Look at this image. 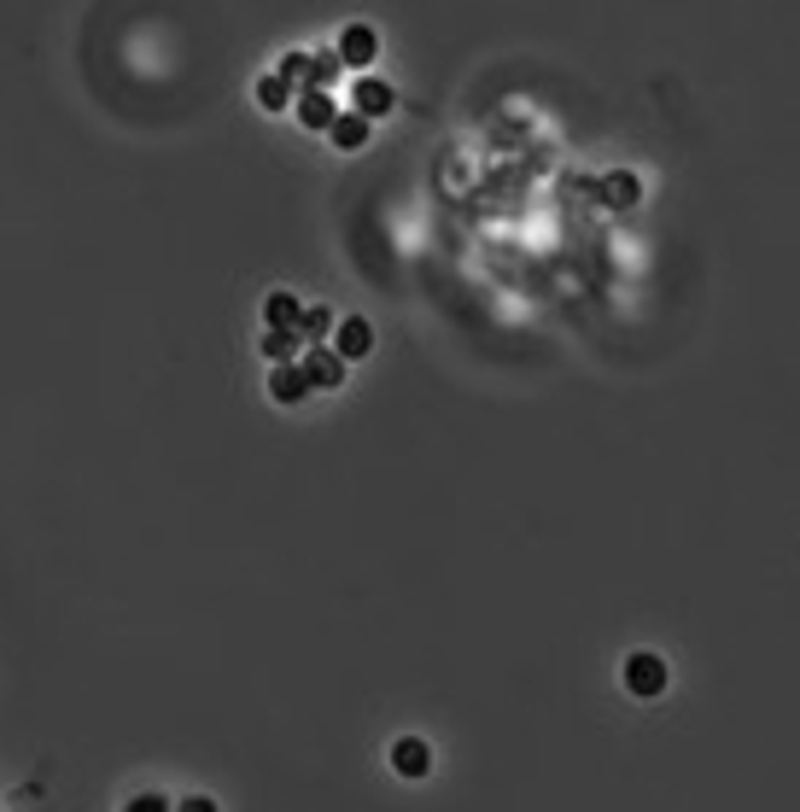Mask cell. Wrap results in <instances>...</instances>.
<instances>
[{
	"label": "cell",
	"instance_id": "obj_1",
	"mask_svg": "<svg viewBox=\"0 0 800 812\" xmlns=\"http://www.w3.org/2000/svg\"><path fill=\"white\" fill-rule=\"evenodd\" d=\"M298 368L310 375V392H339V386H345V357H339L333 345H304Z\"/></svg>",
	"mask_w": 800,
	"mask_h": 812
},
{
	"label": "cell",
	"instance_id": "obj_2",
	"mask_svg": "<svg viewBox=\"0 0 800 812\" xmlns=\"http://www.w3.org/2000/svg\"><path fill=\"white\" fill-rule=\"evenodd\" d=\"M625 690H632V696H660V690H667V661H660V655H632V661H625Z\"/></svg>",
	"mask_w": 800,
	"mask_h": 812
},
{
	"label": "cell",
	"instance_id": "obj_3",
	"mask_svg": "<svg viewBox=\"0 0 800 812\" xmlns=\"http://www.w3.org/2000/svg\"><path fill=\"white\" fill-rule=\"evenodd\" d=\"M391 772L410 777V784H421V777L433 772V749L421 737H398V742H391Z\"/></svg>",
	"mask_w": 800,
	"mask_h": 812
},
{
	"label": "cell",
	"instance_id": "obj_4",
	"mask_svg": "<svg viewBox=\"0 0 800 812\" xmlns=\"http://www.w3.org/2000/svg\"><path fill=\"white\" fill-rule=\"evenodd\" d=\"M351 106H356V117H368V123H374V117H386L391 106H398V94H391L380 77L363 71V77H356V89H351Z\"/></svg>",
	"mask_w": 800,
	"mask_h": 812
},
{
	"label": "cell",
	"instance_id": "obj_5",
	"mask_svg": "<svg viewBox=\"0 0 800 812\" xmlns=\"http://www.w3.org/2000/svg\"><path fill=\"white\" fill-rule=\"evenodd\" d=\"M269 398H275V403H304V398H310V375H304L298 363H275V375H269Z\"/></svg>",
	"mask_w": 800,
	"mask_h": 812
},
{
	"label": "cell",
	"instance_id": "obj_6",
	"mask_svg": "<svg viewBox=\"0 0 800 812\" xmlns=\"http://www.w3.org/2000/svg\"><path fill=\"white\" fill-rule=\"evenodd\" d=\"M333 351H339V357H345V363H356V357H368V351H374V328H368L363 316L339 321V333H333Z\"/></svg>",
	"mask_w": 800,
	"mask_h": 812
},
{
	"label": "cell",
	"instance_id": "obj_7",
	"mask_svg": "<svg viewBox=\"0 0 800 812\" xmlns=\"http://www.w3.org/2000/svg\"><path fill=\"white\" fill-rule=\"evenodd\" d=\"M380 59V42H374L368 24H351L345 36H339V64H374Z\"/></svg>",
	"mask_w": 800,
	"mask_h": 812
},
{
	"label": "cell",
	"instance_id": "obj_8",
	"mask_svg": "<svg viewBox=\"0 0 800 812\" xmlns=\"http://www.w3.org/2000/svg\"><path fill=\"white\" fill-rule=\"evenodd\" d=\"M293 106H298V123L304 129H333V94H321V89H298V99H293Z\"/></svg>",
	"mask_w": 800,
	"mask_h": 812
},
{
	"label": "cell",
	"instance_id": "obj_9",
	"mask_svg": "<svg viewBox=\"0 0 800 812\" xmlns=\"http://www.w3.org/2000/svg\"><path fill=\"white\" fill-rule=\"evenodd\" d=\"M263 357L269 363H298L304 357V333L298 328H269L263 333Z\"/></svg>",
	"mask_w": 800,
	"mask_h": 812
},
{
	"label": "cell",
	"instance_id": "obj_10",
	"mask_svg": "<svg viewBox=\"0 0 800 812\" xmlns=\"http://www.w3.org/2000/svg\"><path fill=\"white\" fill-rule=\"evenodd\" d=\"M328 134H333V146H339V152H356V146H368V117H356V111H339Z\"/></svg>",
	"mask_w": 800,
	"mask_h": 812
},
{
	"label": "cell",
	"instance_id": "obj_11",
	"mask_svg": "<svg viewBox=\"0 0 800 812\" xmlns=\"http://www.w3.org/2000/svg\"><path fill=\"white\" fill-rule=\"evenodd\" d=\"M263 321H269V328H298V321H304V304H298L293 293H269V298H263Z\"/></svg>",
	"mask_w": 800,
	"mask_h": 812
},
{
	"label": "cell",
	"instance_id": "obj_12",
	"mask_svg": "<svg viewBox=\"0 0 800 812\" xmlns=\"http://www.w3.org/2000/svg\"><path fill=\"white\" fill-rule=\"evenodd\" d=\"M293 99H298V89H293V82H286L281 71L258 82V106H263V111H286V106H293Z\"/></svg>",
	"mask_w": 800,
	"mask_h": 812
},
{
	"label": "cell",
	"instance_id": "obj_13",
	"mask_svg": "<svg viewBox=\"0 0 800 812\" xmlns=\"http://www.w3.org/2000/svg\"><path fill=\"white\" fill-rule=\"evenodd\" d=\"M333 77H339V59L333 54H310V59H304V82H298V89H321V94H328Z\"/></svg>",
	"mask_w": 800,
	"mask_h": 812
},
{
	"label": "cell",
	"instance_id": "obj_14",
	"mask_svg": "<svg viewBox=\"0 0 800 812\" xmlns=\"http://www.w3.org/2000/svg\"><path fill=\"white\" fill-rule=\"evenodd\" d=\"M637 193H643V188H637V176H632V170H620V176H608V181H602V199H608L614 211H632V205H637Z\"/></svg>",
	"mask_w": 800,
	"mask_h": 812
},
{
	"label": "cell",
	"instance_id": "obj_15",
	"mask_svg": "<svg viewBox=\"0 0 800 812\" xmlns=\"http://www.w3.org/2000/svg\"><path fill=\"white\" fill-rule=\"evenodd\" d=\"M328 328H333V316L321 310V304H304V321H298L304 345H321V340H328Z\"/></svg>",
	"mask_w": 800,
	"mask_h": 812
},
{
	"label": "cell",
	"instance_id": "obj_16",
	"mask_svg": "<svg viewBox=\"0 0 800 812\" xmlns=\"http://www.w3.org/2000/svg\"><path fill=\"white\" fill-rule=\"evenodd\" d=\"M123 812H176V807H169L164 795H152V789H146V795H134V801H129Z\"/></svg>",
	"mask_w": 800,
	"mask_h": 812
},
{
	"label": "cell",
	"instance_id": "obj_17",
	"mask_svg": "<svg viewBox=\"0 0 800 812\" xmlns=\"http://www.w3.org/2000/svg\"><path fill=\"white\" fill-rule=\"evenodd\" d=\"M304 59H310V54H286V59H281V77L293 82V89H298V82H304Z\"/></svg>",
	"mask_w": 800,
	"mask_h": 812
},
{
	"label": "cell",
	"instance_id": "obj_18",
	"mask_svg": "<svg viewBox=\"0 0 800 812\" xmlns=\"http://www.w3.org/2000/svg\"><path fill=\"white\" fill-rule=\"evenodd\" d=\"M176 812H216L211 795H187V801H176Z\"/></svg>",
	"mask_w": 800,
	"mask_h": 812
}]
</instances>
